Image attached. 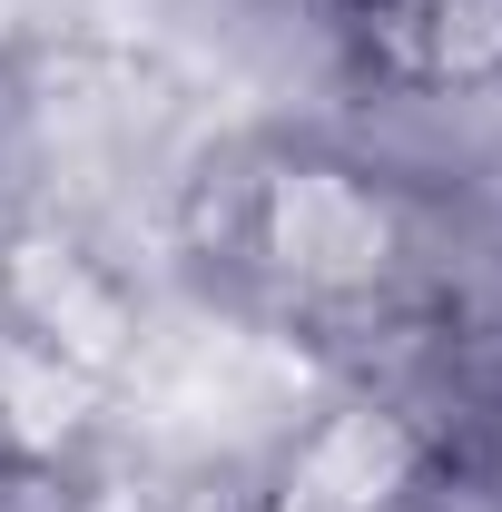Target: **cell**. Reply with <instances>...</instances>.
<instances>
[{
    "mask_svg": "<svg viewBox=\"0 0 502 512\" xmlns=\"http://www.w3.org/2000/svg\"><path fill=\"white\" fill-rule=\"evenodd\" d=\"M0 512H89V493H79L69 463H20V453H0Z\"/></svg>",
    "mask_w": 502,
    "mask_h": 512,
    "instance_id": "obj_1",
    "label": "cell"
}]
</instances>
